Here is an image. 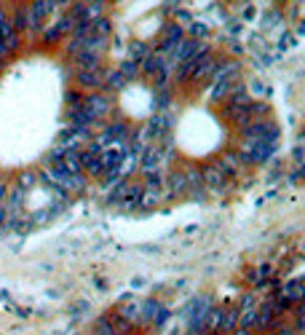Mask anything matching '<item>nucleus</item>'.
I'll return each mask as SVG.
<instances>
[{
	"label": "nucleus",
	"mask_w": 305,
	"mask_h": 335,
	"mask_svg": "<svg viewBox=\"0 0 305 335\" xmlns=\"http://www.w3.org/2000/svg\"><path fill=\"white\" fill-rule=\"evenodd\" d=\"M81 108L94 118V121H107L118 105H115V100H112L110 91L99 89V91H89V94H83V105H81Z\"/></svg>",
	"instance_id": "1"
},
{
	"label": "nucleus",
	"mask_w": 305,
	"mask_h": 335,
	"mask_svg": "<svg viewBox=\"0 0 305 335\" xmlns=\"http://www.w3.org/2000/svg\"><path fill=\"white\" fill-rule=\"evenodd\" d=\"M241 137H249V140H265V142H278L281 140V129L273 118H260V121H252L247 129L238 131Z\"/></svg>",
	"instance_id": "2"
},
{
	"label": "nucleus",
	"mask_w": 305,
	"mask_h": 335,
	"mask_svg": "<svg viewBox=\"0 0 305 335\" xmlns=\"http://www.w3.org/2000/svg\"><path fill=\"white\" fill-rule=\"evenodd\" d=\"M182 38H185V30L180 27V24H177V22H166V24H163V30L158 32V38H155V51L166 54L171 46L180 43Z\"/></svg>",
	"instance_id": "3"
},
{
	"label": "nucleus",
	"mask_w": 305,
	"mask_h": 335,
	"mask_svg": "<svg viewBox=\"0 0 305 335\" xmlns=\"http://www.w3.org/2000/svg\"><path fill=\"white\" fill-rule=\"evenodd\" d=\"M278 153V142H265V140H254V145L249 150V167H262V164L273 161Z\"/></svg>",
	"instance_id": "4"
},
{
	"label": "nucleus",
	"mask_w": 305,
	"mask_h": 335,
	"mask_svg": "<svg viewBox=\"0 0 305 335\" xmlns=\"http://www.w3.org/2000/svg\"><path fill=\"white\" fill-rule=\"evenodd\" d=\"M185 190H188L185 172L180 167H174L171 172H166V177H163V193H166V199H180V196H185Z\"/></svg>",
	"instance_id": "5"
},
{
	"label": "nucleus",
	"mask_w": 305,
	"mask_h": 335,
	"mask_svg": "<svg viewBox=\"0 0 305 335\" xmlns=\"http://www.w3.org/2000/svg\"><path fill=\"white\" fill-rule=\"evenodd\" d=\"M163 167V150L158 142H148L142 145V153H139V172H150V169Z\"/></svg>",
	"instance_id": "6"
},
{
	"label": "nucleus",
	"mask_w": 305,
	"mask_h": 335,
	"mask_svg": "<svg viewBox=\"0 0 305 335\" xmlns=\"http://www.w3.org/2000/svg\"><path fill=\"white\" fill-rule=\"evenodd\" d=\"M276 295L287 298L289 303H300V300H305V281H303L300 277H289V279H284V284H278Z\"/></svg>",
	"instance_id": "7"
},
{
	"label": "nucleus",
	"mask_w": 305,
	"mask_h": 335,
	"mask_svg": "<svg viewBox=\"0 0 305 335\" xmlns=\"http://www.w3.org/2000/svg\"><path fill=\"white\" fill-rule=\"evenodd\" d=\"M75 86L89 94V91H99L102 89V70H78L75 73Z\"/></svg>",
	"instance_id": "8"
},
{
	"label": "nucleus",
	"mask_w": 305,
	"mask_h": 335,
	"mask_svg": "<svg viewBox=\"0 0 305 335\" xmlns=\"http://www.w3.org/2000/svg\"><path fill=\"white\" fill-rule=\"evenodd\" d=\"M115 314L123 317L126 322H131V325H139V317H142V300L139 298H121Z\"/></svg>",
	"instance_id": "9"
},
{
	"label": "nucleus",
	"mask_w": 305,
	"mask_h": 335,
	"mask_svg": "<svg viewBox=\"0 0 305 335\" xmlns=\"http://www.w3.org/2000/svg\"><path fill=\"white\" fill-rule=\"evenodd\" d=\"M217 164L225 169V174H228V177H238V174L244 172V164H241V159H238L236 148L220 150V159H217Z\"/></svg>",
	"instance_id": "10"
},
{
	"label": "nucleus",
	"mask_w": 305,
	"mask_h": 335,
	"mask_svg": "<svg viewBox=\"0 0 305 335\" xmlns=\"http://www.w3.org/2000/svg\"><path fill=\"white\" fill-rule=\"evenodd\" d=\"M129 83H126V78L118 73V67H110V70H102V89L110 91V94H115V91H123Z\"/></svg>",
	"instance_id": "11"
},
{
	"label": "nucleus",
	"mask_w": 305,
	"mask_h": 335,
	"mask_svg": "<svg viewBox=\"0 0 305 335\" xmlns=\"http://www.w3.org/2000/svg\"><path fill=\"white\" fill-rule=\"evenodd\" d=\"M62 190H64L67 196L86 193V190H89V177H86L83 172H70L67 180H64V185H62Z\"/></svg>",
	"instance_id": "12"
},
{
	"label": "nucleus",
	"mask_w": 305,
	"mask_h": 335,
	"mask_svg": "<svg viewBox=\"0 0 305 335\" xmlns=\"http://www.w3.org/2000/svg\"><path fill=\"white\" fill-rule=\"evenodd\" d=\"M72 64H75L78 70H102V56L94 54V51H78L75 56H70Z\"/></svg>",
	"instance_id": "13"
},
{
	"label": "nucleus",
	"mask_w": 305,
	"mask_h": 335,
	"mask_svg": "<svg viewBox=\"0 0 305 335\" xmlns=\"http://www.w3.org/2000/svg\"><path fill=\"white\" fill-rule=\"evenodd\" d=\"M238 327V306H222V322H220V335H230Z\"/></svg>",
	"instance_id": "14"
},
{
	"label": "nucleus",
	"mask_w": 305,
	"mask_h": 335,
	"mask_svg": "<svg viewBox=\"0 0 305 335\" xmlns=\"http://www.w3.org/2000/svg\"><path fill=\"white\" fill-rule=\"evenodd\" d=\"M185 35H188V38H196V41H209L211 27L203 22V19H193V22L185 27Z\"/></svg>",
	"instance_id": "15"
},
{
	"label": "nucleus",
	"mask_w": 305,
	"mask_h": 335,
	"mask_svg": "<svg viewBox=\"0 0 305 335\" xmlns=\"http://www.w3.org/2000/svg\"><path fill=\"white\" fill-rule=\"evenodd\" d=\"M287 19H284V14L278 8H268V11H262L260 14V27L265 30V32H270L273 27H278V24H284Z\"/></svg>",
	"instance_id": "16"
},
{
	"label": "nucleus",
	"mask_w": 305,
	"mask_h": 335,
	"mask_svg": "<svg viewBox=\"0 0 305 335\" xmlns=\"http://www.w3.org/2000/svg\"><path fill=\"white\" fill-rule=\"evenodd\" d=\"M115 67H118V73L126 78V83H134V81L142 78L139 75V62H134V59H129V56H126L121 64H115Z\"/></svg>",
	"instance_id": "17"
},
{
	"label": "nucleus",
	"mask_w": 305,
	"mask_h": 335,
	"mask_svg": "<svg viewBox=\"0 0 305 335\" xmlns=\"http://www.w3.org/2000/svg\"><path fill=\"white\" fill-rule=\"evenodd\" d=\"M38 182H41L38 180V169H22V172L16 174V185L24 188L27 193H32V190L38 188Z\"/></svg>",
	"instance_id": "18"
},
{
	"label": "nucleus",
	"mask_w": 305,
	"mask_h": 335,
	"mask_svg": "<svg viewBox=\"0 0 305 335\" xmlns=\"http://www.w3.org/2000/svg\"><path fill=\"white\" fill-rule=\"evenodd\" d=\"M254 325H257V306L238 308V327H244V330H252V333H254Z\"/></svg>",
	"instance_id": "19"
},
{
	"label": "nucleus",
	"mask_w": 305,
	"mask_h": 335,
	"mask_svg": "<svg viewBox=\"0 0 305 335\" xmlns=\"http://www.w3.org/2000/svg\"><path fill=\"white\" fill-rule=\"evenodd\" d=\"M247 113L252 115V121H260V118H268L270 115V105L265 100H252L247 105Z\"/></svg>",
	"instance_id": "20"
},
{
	"label": "nucleus",
	"mask_w": 305,
	"mask_h": 335,
	"mask_svg": "<svg viewBox=\"0 0 305 335\" xmlns=\"http://www.w3.org/2000/svg\"><path fill=\"white\" fill-rule=\"evenodd\" d=\"M0 46H3V51H5V54H16V51L19 49H22V32H8V35H5V38H0Z\"/></svg>",
	"instance_id": "21"
},
{
	"label": "nucleus",
	"mask_w": 305,
	"mask_h": 335,
	"mask_svg": "<svg viewBox=\"0 0 305 335\" xmlns=\"http://www.w3.org/2000/svg\"><path fill=\"white\" fill-rule=\"evenodd\" d=\"M91 32H94V35H104V38H112V22L107 16H94L91 19Z\"/></svg>",
	"instance_id": "22"
},
{
	"label": "nucleus",
	"mask_w": 305,
	"mask_h": 335,
	"mask_svg": "<svg viewBox=\"0 0 305 335\" xmlns=\"http://www.w3.org/2000/svg\"><path fill=\"white\" fill-rule=\"evenodd\" d=\"M126 54H129V59H134V62H139V59H145L150 54V46L145 41H129V46H126Z\"/></svg>",
	"instance_id": "23"
},
{
	"label": "nucleus",
	"mask_w": 305,
	"mask_h": 335,
	"mask_svg": "<svg viewBox=\"0 0 305 335\" xmlns=\"http://www.w3.org/2000/svg\"><path fill=\"white\" fill-rule=\"evenodd\" d=\"M59 164H62L67 172H83L81 169V150H64V156Z\"/></svg>",
	"instance_id": "24"
},
{
	"label": "nucleus",
	"mask_w": 305,
	"mask_h": 335,
	"mask_svg": "<svg viewBox=\"0 0 305 335\" xmlns=\"http://www.w3.org/2000/svg\"><path fill=\"white\" fill-rule=\"evenodd\" d=\"M112 322V330H115V335H134V327L137 325H131V322H126L123 317H118V314H112L110 317Z\"/></svg>",
	"instance_id": "25"
},
{
	"label": "nucleus",
	"mask_w": 305,
	"mask_h": 335,
	"mask_svg": "<svg viewBox=\"0 0 305 335\" xmlns=\"http://www.w3.org/2000/svg\"><path fill=\"white\" fill-rule=\"evenodd\" d=\"M91 333H94V335H115L110 317H99V319L94 322V327H91Z\"/></svg>",
	"instance_id": "26"
},
{
	"label": "nucleus",
	"mask_w": 305,
	"mask_h": 335,
	"mask_svg": "<svg viewBox=\"0 0 305 335\" xmlns=\"http://www.w3.org/2000/svg\"><path fill=\"white\" fill-rule=\"evenodd\" d=\"M64 102H67V113L70 110H78L83 105V91L81 89H70L67 94H64Z\"/></svg>",
	"instance_id": "27"
},
{
	"label": "nucleus",
	"mask_w": 305,
	"mask_h": 335,
	"mask_svg": "<svg viewBox=\"0 0 305 335\" xmlns=\"http://www.w3.org/2000/svg\"><path fill=\"white\" fill-rule=\"evenodd\" d=\"M171 22H177V24H180V27L185 30L190 22H193V14H190L188 8H182V5H180V8H174V11H171Z\"/></svg>",
	"instance_id": "28"
},
{
	"label": "nucleus",
	"mask_w": 305,
	"mask_h": 335,
	"mask_svg": "<svg viewBox=\"0 0 305 335\" xmlns=\"http://www.w3.org/2000/svg\"><path fill=\"white\" fill-rule=\"evenodd\" d=\"M247 91H249V97H252V100H254V94L268 97V94H270V86H268L265 81H260V78H254V81H252L249 86H247Z\"/></svg>",
	"instance_id": "29"
},
{
	"label": "nucleus",
	"mask_w": 305,
	"mask_h": 335,
	"mask_svg": "<svg viewBox=\"0 0 305 335\" xmlns=\"http://www.w3.org/2000/svg\"><path fill=\"white\" fill-rule=\"evenodd\" d=\"M238 16H241L238 22H254V19H257V8H254V5H249V3H244L241 8H238Z\"/></svg>",
	"instance_id": "30"
},
{
	"label": "nucleus",
	"mask_w": 305,
	"mask_h": 335,
	"mask_svg": "<svg viewBox=\"0 0 305 335\" xmlns=\"http://www.w3.org/2000/svg\"><path fill=\"white\" fill-rule=\"evenodd\" d=\"M303 169H305L303 164H295V167H292V172H289V174H284L289 185H300V180H303Z\"/></svg>",
	"instance_id": "31"
},
{
	"label": "nucleus",
	"mask_w": 305,
	"mask_h": 335,
	"mask_svg": "<svg viewBox=\"0 0 305 335\" xmlns=\"http://www.w3.org/2000/svg\"><path fill=\"white\" fill-rule=\"evenodd\" d=\"M270 335H303V333H297L295 327H292V322L287 319V322H284V325H278V327H276V330L270 333Z\"/></svg>",
	"instance_id": "32"
},
{
	"label": "nucleus",
	"mask_w": 305,
	"mask_h": 335,
	"mask_svg": "<svg viewBox=\"0 0 305 335\" xmlns=\"http://www.w3.org/2000/svg\"><path fill=\"white\" fill-rule=\"evenodd\" d=\"M238 308H249V306H257V292H247L241 300L236 303Z\"/></svg>",
	"instance_id": "33"
},
{
	"label": "nucleus",
	"mask_w": 305,
	"mask_h": 335,
	"mask_svg": "<svg viewBox=\"0 0 305 335\" xmlns=\"http://www.w3.org/2000/svg\"><path fill=\"white\" fill-rule=\"evenodd\" d=\"M292 161H295V164H303V145H295V148H292Z\"/></svg>",
	"instance_id": "34"
},
{
	"label": "nucleus",
	"mask_w": 305,
	"mask_h": 335,
	"mask_svg": "<svg viewBox=\"0 0 305 335\" xmlns=\"http://www.w3.org/2000/svg\"><path fill=\"white\" fill-rule=\"evenodd\" d=\"M163 8H166L169 14H171L174 8H180V0H166V5H163Z\"/></svg>",
	"instance_id": "35"
},
{
	"label": "nucleus",
	"mask_w": 305,
	"mask_h": 335,
	"mask_svg": "<svg viewBox=\"0 0 305 335\" xmlns=\"http://www.w3.org/2000/svg\"><path fill=\"white\" fill-rule=\"evenodd\" d=\"M276 3H284V5H287V3H289V0H276Z\"/></svg>",
	"instance_id": "36"
},
{
	"label": "nucleus",
	"mask_w": 305,
	"mask_h": 335,
	"mask_svg": "<svg viewBox=\"0 0 305 335\" xmlns=\"http://www.w3.org/2000/svg\"><path fill=\"white\" fill-rule=\"evenodd\" d=\"M3 64H5V62H0V70H3Z\"/></svg>",
	"instance_id": "37"
},
{
	"label": "nucleus",
	"mask_w": 305,
	"mask_h": 335,
	"mask_svg": "<svg viewBox=\"0 0 305 335\" xmlns=\"http://www.w3.org/2000/svg\"><path fill=\"white\" fill-rule=\"evenodd\" d=\"M81 3H86V0H81Z\"/></svg>",
	"instance_id": "38"
}]
</instances>
